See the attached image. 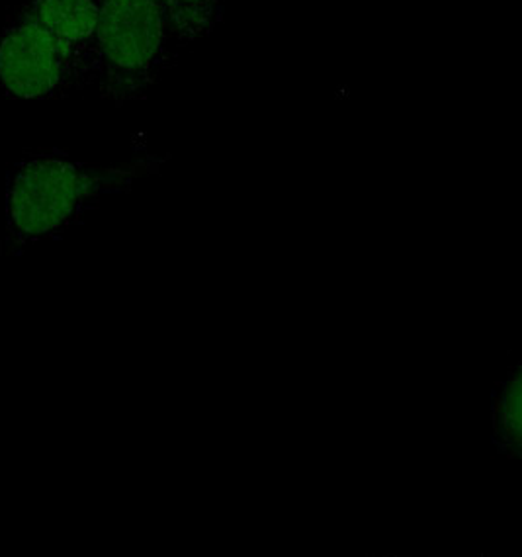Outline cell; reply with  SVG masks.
Instances as JSON below:
<instances>
[{
    "instance_id": "3957f363",
    "label": "cell",
    "mask_w": 522,
    "mask_h": 557,
    "mask_svg": "<svg viewBox=\"0 0 522 557\" xmlns=\"http://www.w3.org/2000/svg\"><path fill=\"white\" fill-rule=\"evenodd\" d=\"M77 81L71 51L26 10L0 29V88L9 97L49 98Z\"/></svg>"
},
{
    "instance_id": "5b68a950",
    "label": "cell",
    "mask_w": 522,
    "mask_h": 557,
    "mask_svg": "<svg viewBox=\"0 0 522 557\" xmlns=\"http://www.w3.org/2000/svg\"><path fill=\"white\" fill-rule=\"evenodd\" d=\"M225 0H163L174 58L222 24Z\"/></svg>"
},
{
    "instance_id": "6da1fadb",
    "label": "cell",
    "mask_w": 522,
    "mask_h": 557,
    "mask_svg": "<svg viewBox=\"0 0 522 557\" xmlns=\"http://www.w3.org/2000/svg\"><path fill=\"white\" fill-rule=\"evenodd\" d=\"M174 59L163 0H100L90 83L104 97H144Z\"/></svg>"
},
{
    "instance_id": "7a4b0ae2",
    "label": "cell",
    "mask_w": 522,
    "mask_h": 557,
    "mask_svg": "<svg viewBox=\"0 0 522 557\" xmlns=\"http://www.w3.org/2000/svg\"><path fill=\"white\" fill-rule=\"evenodd\" d=\"M110 176L95 173L61 154H34L10 176V230L22 237L49 235L77 215L104 190Z\"/></svg>"
},
{
    "instance_id": "8992f818",
    "label": "cell",
    "mask_w": 522,
    "mask_h": 557,
    "mask_svg": "<svg viewBox=\"0 0 522 557\" xmlns=\"http://www.w3.org/2000/svg\"><path fill=\"white\" fill-rule=\"evenodd\" d=\"M499 411H501V419L497 424L504 426L505 441L519 444L521 441V384L517 375L511 377V382L505 384Z\"/></svg>"
},
{
    "instance_id": "277c9868",
    "label": "cell",
    "mask_w": 522,
    "mask_h": 557,
    "mask_svg": "<svg viewBox=\"0 0 522 557\" xmlns=\"http://www.w3.org/2000/svg\"><path fill=\"white\" fill-rule=\"evenodd\" d=\"M24 10L63 41L77 63L80 81L90 83L100 0H28Z\"/></svg>"
}]
</instances>
